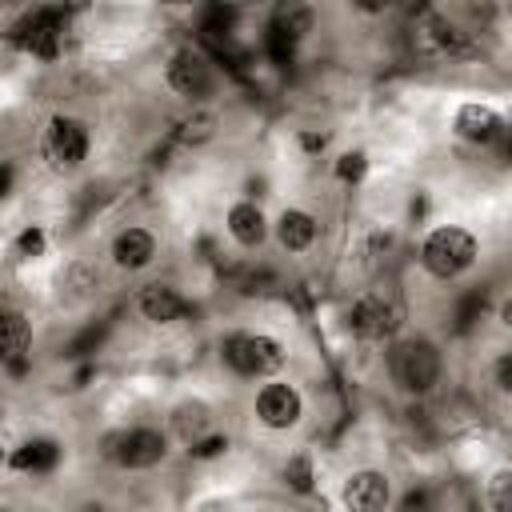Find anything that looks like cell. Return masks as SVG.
I'll use <instances>...</instances> for the list:
<instances>
[{
  "label": "cell",
  "mask_w": 512,
  "mask_h": 512,
  "mask_svg": "<svg viewBox=\"0 0 512 512\" xmlns=\"http://www.w3.org/2000/svg\"><path fill=\"white\" fill-rule=\"evenodd\" d=\"M348 320H352V332L364 336V340H380V336H388L392 324H396V320H392V308H388L384 300H372V296L360 300Z\"/></svg>",
  "instance_id": "cell-14"
},
{
  "label": "cell",
  "mask_w": 512,
  "mask_h": 512,
  "mask_svg": "<svg viewBox=\"0 0 512 512\" xmlns=\"http://www.w3.org/2000/svg\"><path fill=\"white\" fill-rule=\"evenodd\" d=\"M284 476H288V480H292V488H300V492H308V488H312V472H308V460H304V456L288 460Z\"/></svg>",
  "instance_id": "cell-22"
},
{
  "label": "cell",
  "mask_w": 512,
  "mask_h": 512,
  "mask_svg": "<svg viewBox=\"0 0 512 512\" xmlns=\"http://www.w3.org/2000/svg\"><path fill=\"white\" fill-rule=\"evenodd\" d=\"M364 168H368L364 152H344V156H340V164H336V176H340V180H360V176H364Z\"/></svg>",
  "instance_id": "cell-21"
},
{
  "label": "cell",
  "mask_w": 512,
  "mask_h": 512,
  "mask_svg": "<svg viewBox=\"0 0 512 512\" xmlns=\"http://www.w3.org/2000/svg\"><path fill=\"white\" fill-rule=\"evenodd\" d=\"M388 368L404 392H428L440 380V352L432 340H400L388 356Z\"/></svg>",
  "instance_id": "cell-2"
},
{
  "label": "cell",
  "mask_w": 512,
  "mask_h": 512,
  "mask_svg": "<svg viewBox=\"0 0 512 512\" xmlns=\"http://www.w3.org/2000/svg\"><path fill=\"white\" fill-rule=\"evenodd\" d=\"M60 32H64V12L56 8H44L28 20V36H24V48L36 52V56H56V44H60Z\"/></svg>",
  "instance_id": "cell-11"
},
{
  "label": "cell",
  "mask_w": 512,
  "mask_h": 512,
  "mask_svg": "<svg viewBox=\"0 0 512 512\" xmlns=\"http://www.w3.org/2000/svg\"><path fill=\"white\" fill-rule=\"evenodd\" d=\"M104 456L124 468H152L164 460V436L156 428H128L104 440Z\"/></svg>",
  "instance_id": "cell-4"
},
{
  "label": "cell",
  "mask_w": 512,
  "mask_h": 512,
  "mask_svg": "<svg viewBox=\"0 0 512 512\" xmlns=\"http://www.w3.org/2000/svg\"><path fill=\"white\" fill-rule=\"evenodd\" d=\"M300 144H304L308 152H320V148H324V136H316V132H304V136H300Z\"/></svg>",
  "instance_id": "cell-26"
},
{
  "label": "cell",
  "mask_w": 512,
  "mask_h": 512,
  "mask_svg": "<svg viewBox=\"0 0 512 512\" xmlns=\"http://www.w3.org/2000/svg\"><path fill=\"white\" fill-rule=\"evenodd\" d=\"M0 512H4V508H0Z\"/></svg>",
  "instance_id": "cell-29"
},
{
  "label": "cell",
  "mask_w": 512,
  "mask_h": 512,
  "mask_svg": "<svg viewBox=\"0 0 512 512\" xmlns=\"http://www.w3.org/2000/svg\"><path fill=\"white\" fill-rule=\"evenodd\" d=\"M496 384H500L504 392L512 388V356H500V360H496Z\"/></svg>",
  "instance_id": "cell-24"
},
{
  "label": "cell",
  "mask_w": 512,
  "mask_h": 512,
  "mask_svg": "<svg viewBox=\"0 0 512 512\" xmlns=\"http://www.w3.org/2000/svg\"><path fill=\"white\" fill-rule=\"evenodd\" d=\"M72 512H92V508H72Z\"/></svg>",
  "instance_id": "cell-28"
},
{
  "label": "cell",
  "mask_w": 512,
  "mask_h": 512,
  "mask_svg": "<svg viewBox=\"0 0 512 512\" xmlns=\"http://www.w3.org/2000/svg\"><path fill=\"white\" fill-rule=\"evenodd\" d=\"M168 84L180 92V96H204L212 88V68L204 56L196 52H180L172 64H168Z\"/></svg>",
  "instance_id": "cell-8"
},
{
  "label": "cell",
  "mask_w": 512,
  "mask_h": 512,
  "mask_svg": "<svg viewBox=\"0 0 512 512\" xmlns=\"http://www.w3.org/2000/svg\"><path fill=\"white\" fill-rule=\"evenodd\" d=\"M300 412H304V404L292 384H264L256 396V416L268 428H292L300 420Z\"/></svg>",
  "instance_id": "cell-6"
},
{
  "label": "cell",
  "mask_w": 512,
  "mask_h": 512,
  "mask_svg": "<svg viewBox=\"0 0 512 512\" xmlns=\"http://www.w3.org/2000/svg\"><path fill=\"white\" fill-rule=\"evenodd\" d=\"M152 256H156V240H152V232H144V228H124V232L112 240V260H116L120 268H128V272L144 268Z\"/></svg>",
  "instance_id": "cell-10"
},
{
  "label": "cell",
  "mask_w": 512,
  "mask_h": 512,
  "mask_svg": "<svg viewBox=\"0 0 512 512\" xmlns=\"http://www.w3.org/2000/svg\"><path fill=\"white\" fill-rule=\"evenodd\" d=\"M48 156L56 160V168H76L88 156V132L80 120L72 116H56L48 128Z\"/></svg>",
  "instance_id": "cell-5"
},
{
  "label": "cell",
  "mask_w": 512,
  "mask_h": 512,
  "mask_svg": "<svg viewBox=\"0 0 512 512\" xmlns=\"http://www.w3.org/2000/svg\"><path fill=\"white\" fill-rule=\"evenodd\" d=\"M8 464H12L16 472L44 476V472H52V468L60 464V448H56L52 440H28L24 448H16V452L8 456Z\"/></svg>",
  "instance_id": "cell-17"
},
{
  "label": "cell",
  "mask_w": 512,
  "mask_h": 512,
  "mask_svg": "<svg viewBox=\"0 0 512 512\" xmlns=\"http://www.w3.org/2000/svg\"><path fill=\"white\" fill-rule=\"evenodd\" d=\"M228 232H232V240L236 244H244V248H256L264 236H268V224H264V212L256 208V204H232V212H228Z\"/></svg>",
  "instance_id": "cell-15"
},
{
  "label": "cell",
  "mask_w": 512,
  "mask_h": 512,
  "mask_svg": "<svg viewBox=\"0 0 512 512\" xmlns=\"http://www.w3.org/2000/svg\"><path fill=\"white\" fill-rule=\"evenodd\" d=\"M12 180H16V168H12L8 160H0V196L12 192Z\"/></svg>",
  "instance_id": "cell-25"
},
{
  "label": "cell",
  "mask_w": 512,
  "mask_h": 512,
  "mask_svg": "<svg viewBox=\"0 0 512 512\" xmlns=\"http://www.w3.org/2000/svg\"><path fill=\"white\" fill-rule=\"evenodd\" d=\"M388 496L392 492H388V476L384 472L364 468V472H352L344 480V508L348 512H384Z\"/></svg>",
  "instance_id": "cell-7"
},
{
  "label": "cell",
  "mask_w": 512,
  "mask_h": 512,
  "mask_svg": "<svg viewBox=\"0 0 512 512\" xmlns=\"http://www.w3.org/2000/svg\"><path fill=\"white\" fill-rule=\"evenodd\" d=\"M176 428L184 432V440H192V444H196V436L208 428V408H204V404L180 408V412H176Z\"/></svg>",
  "instance_id": "cell-19"
},
{
  "label": "cell",
  "mask_w": 512,
  "mask_h": 512,
  "mask_svg": "<svg viewBox=\"0 0 512 512\" xmlns=\"http://www.w3.org/2000/svg\"><path fill=\"white\" fill-rule=\"evenodd\" d=\"M228 448V436H208V440H196L192 444V456L196 460H212V456H220Z\"/></svg>",
  "instance_id": "cell-23"
},
{
  "label": "cell",
  "mask_w": 512,
  "mask_h": 512,
  "mask_svg": "<svg viewBox=\"0 0 512 512\" xmlns=\"http://www.w3.org/2000/svg\"><path fill=\"white\" fill-rule=\"evenodd\" d=\"M136 304H140L144 320H152V324H172V320H180L188 312V300L172 284H148Z\"/></svg>",
  "instance_id": "cell-9"
},
{
  "label": "cell",
  "mask_w": 512,
  "mask_h": 512,
  "mask_svg": "<svg viewBox=\"0 0 512 512\" xmlns=\"http://www.w3.org/2000/svg\"><path fill=\"white\" fill-rule=\"evenodd\" d=\"M276 240H280V248H288V252H304V248L316 240V220H312L308 212H300V208H288V212H280V220H276Z\"/></svg>",
  "instance_id": "cell-16"
},
{
  "label": "cell",
  "mask_w": 512,
  "mask_h": 512,
  "mask_svg": "<svg viewBox=\"0 0 512 512\" xmlns=\"http://www.w3.org/2000/svg\"><path fill=\"white\" fill-rule=\"evenodd\" d=\"M488 504H492V512H512V472L508 468H500L488 480Z\"/></svg>",
  "instance_id": "cell-18"
},
{
  "label": "cell",
  "mask_w": 512,
  "mask_h": 512,
  "mask_svg": "<svg viewBox=\"0 0 512 512\" xmlns=\"http://www.w3.org/2000/svg\"><path fill=\"white\" fill-rule=\"evenodd\" d=\"M456 132L464 140H476V144H488L500 136V116L488 108V104H464L456 112Z\"/></svg>",
  "instance_id": "cell-13"
},
{
  "label": "cell",
  "mask_w": 512,
  "mask_h": 512,
  "mask_svg": "<svg viewBox=\"0 0 512 512\" xmlns=\"http://www.w3.org/2000/svg\"><path fill=\"white\" fill-rule=\"evenodd\" d=\"M4 460H8V452H4V444H0V464H4Z\"/></svg>",
  "instance_id": "cell-27"
},
{
  "label": "cell",
  "mask_w": 512,
  "mask_h": 512,
  "mask_svg": "<svg viewBox=\"0 0 512 512\" xmlns=\"http://www.w3.org/2000/svg\"><path fill=\"white\" fill-rule=\"evenodd\" d=\"M220 356L232 372L240 376H272L280 364H284V348L272 340V336H248V332H236L220 344Z\"/></svg>",
  "instance_id": "cell-3"
},
{
  "label": "cell",
  "mask_w": 512,
  "mask_h": 512,
  "mask_svg": "<svg viewBox=\"0 0 512 512\" xmlns=\"http://www.w3.org/2000/svg\"><path fill=\"white\" fill-rule=\"evenodd\" d=\"M16 248H20V256H28V260H36V256H44V248H48V236H44V228H24L20 232V240H16Z\"/></svg>",
  "instance_id": "cell-20"
},
{
  "label": "cell",
  "mask_w": 512,
  "mask_h": 512,
  "mask_svg": "<svg viewBox=\"0 0 512 512\" xmlns=\"http://www.w3.org/2000/svg\"><path fill=\"white\" fill-rule=\"evenodd\" d=\"M420 260H424V268H428L432 276L452 280V276H460L464 268H472V260H476V240H472V232H464V228H456V224H444V228L428 232V240H424V248H420Z\"/></svg>",
  "instance_id": "cell-1"
},
{
  "label": "cell",
  "mask_w": 512,
  "mask_h": 512,
  "mask_svg": "<svg viewBox=\"0 0 512 512\" xmlns=\"http://www.w3.org/2000/svg\"><path fill=\"white\" fill-rule=\"evenodd\" d=\"M28 344H32L28 320H24L20 312H12V308H0V364L12 368L16 360H24Z\"/></svg>",
  "instance_id": "cell-12"
}]
</instances>
